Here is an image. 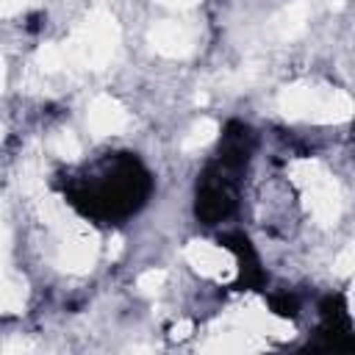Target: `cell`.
I'll use <instances>...</instances> for the list:
<instances>
[{
	"label": "cell",
	"mask_w": 355,
	"mask_h": 355,
	"mask_svg": "<svg viewBox=\"0 0 355 355\" xmlns=\"http://www.w3.org/2000/svg\"><path fill=\"white\" fill-rule=\"evenodd\" d=\"M67 55V72H94L108 67L119 47V22L111 11L94 8L86 19L72 31L67 42H61Z\"/></svg>",
	"instance_id": "obj_1"
},
{
	"label": "cell",
	"mask_w": 355,
	"mask_h": 355,
	"mask_svg": "<svg viewBox=\"0 0 355 355\" xmlns=\"http://www.w3.org/2000/svg\"><path fill=\"white\" fill-rule=\"evenodd\" d=\"M277 108L286 119L338 125L355 114V100L336 86L322 83H288L277 94Z\"/></svg>",
	"instance_id": "obj_2"
},
{
	"label": "cell",
	"mask_w": 355,
	"mask_h": 355,
	"mask_svg": "<svg viewBox=\"0 0 355 355\" xmlns=\"http://www.w3.org/2000/svg\"><path fill=\"white\" fill-rule=\"evenodd\" d=\"M288 175L294 180V186L302 194V202L308 208V214L313 216V222L330 227L338 222L341 216V189L336 183V178L324 169V164H319L316 158H297L288 166Z\"/></svg>",
	"instance_id": "obj_3"
},
{
	"label": "cell",
	"mask_w": 355,
	"mask_h": 355,
	"mask_svg": "<svg viewBox=\"0 0 355 355\" xmlns=\"http://www.w3.org/2000/svg\"><path fill=\"white\" fill-rule=\"evenodd\" d=\"M58 252H55V266L61 272H69V275H86L94 261H97V252H100V239L97 233L83 225L67 236H58Z\"/></svg>",
	"instance_id": "obj_4"
},
{
	"label": "cell",
	"mask_w": 355,
	"mask_h": 355,
	"mask_svg": "<svg viewBox=\"0 0 355 355\" xmlns=\"http://www.w3.org/2000/svg\"><path fill=\"white\" fill-rule=\"evenodd\" d=\"M183 255H186L189 266H191L197 275L208 277V280L227 283V280H233V277L239 275V263H236V258H233L225 247H219V244H214V241L194 239V241L186 244Z\"/></svg>",
	"instance_id": "obj_5"
},
{
	"label": "cell",
	"mask_w": 355,
	"mask_h": 355,
	"mask_svg": "<svg viewBox=\"0 0 355 355\" xmlns=\"http://www.w3.org/2000/svg\"><path fill=\"white\" fill-rule=\"evenodd\" d=\"M86 125L92 133L97 136H116V133H125L130 128V114L125 111V105L111 97V94H97L92 103H89V111H86Z\"/></svg>",
	"instance_id": "obj_6"
},
{
	"label": "cell",
	"mask_w": 355,
	"mask_h": 355,
	"mask_svg": "<svg viewBox=\"0 0 355 355\" xmlns=\"http://www.w3.org/2000/svg\"><path fill=\"white\" fill-rule=\"evenodd\" d=\"M150 47L164 58H186L194 50V31L186 22L164 19L150 28Z\"/></svg>",
	"instance_id": "obj_7"
},
{
	"label": "cell",
	"mask_w": 355,
	"mask_h": 355,
	"mask_svg": "<svg viewBox=\"0 0 355 355\" xmlns=\"http://www.w3.org/2000/svg\"><path fill=\"white\" fill-rule=\"evenodd\" d=\"M308 17H311V8L308 3L297 0V3H288L286 8H280L272 19V31L277 39H297L305 25H308Z\"/></svg>",
	"instance_id": "obj_8"
},
{
	"label": "cell",
	"mask_w": 355,
	"mask_h": 355,
	"mask_svg": "<svg viewBox=\"0 0 355 355\" xmlns=\"http://www.w3.org/2000/svg\"><path fill=\"white\" fill-rule=\"evenodd\" d=\"M28 300V286L19 275L11 272V266L6 263L3 269V280H0V311L3 313H19L25 308Z\"/></svg>",
	"instance_id": "obj_9"
},
{
	"label": "cell",
	"mask_w": 355,
	"mask_h": 355,
	"mask_svg": "<svg viewBox=\"0 0 355 355\" xmlns=\"http://www.w3.org/2000/svg\"><path fill=\"white\" fill-rule=\"evenodd\" d=\"M33 67H36V72H42L44 78H47V75L67 72V55H64L61 42L42 44V47L36 50V55H33Z\"/></svg>",
	"instance_id": "obj_10"
},
{
	"label": "cell",
	"mask_w": 355,
	"mask_h": 355,
	"mask_svg": "<svg viewBox=\"0 0 355 355\" xmlns=\"http://www.w3.org/2000/svg\"><path fill=\"white\" fill-rule=\"evenodd\" d=\"M216 122L211 119V116H200L191 128H189V133L183 136V141H180V147H183V153H197V150H202L205 144H211L214 139H216Z\"/></svg>",
	"instance_id": "obj_11"
},
{
	"label": "cell",
	"mask_w": 355,
	"mask_h": 355,
	"mask_svg": "<svg viewBox=\"0 0 355 355\" xmlns=\"http://www.w3.org/2000/svg\"><path fill=\"white\" fill-rule=\"evenodd\" d=\"M17 183H19V191H25V194H31V197H42L44 178H42V164H39V158H25V161H22L19 175H17Z\"/></svg>",
	"instance_id": "obj_12"
},
{
	"label": "cell",
	"mask_w": 355,
	"mask_h": 355,
	"mask_svg": "<svg viewBox=\"0 0 355 355\" xmlns=\"http://www.w3.org/2000/svg\"><path fill=\"white\" fill-rule=\"evenodd\" d=\"M50 150L64 161H78L80 158V141H78V136L72 130H58L50 139Z\"/></svg>",
	"instance_id": "obj_13"
},
{
	"label": "cell",
	"mask_w": 355,
	"mask_h": 355,
	"mask_svg": "<svg viewBox=\"0 0 355 355\" xmlns=\"http://www.w3.org/2000/svg\"><path fill=\"white\" fill-rule=\"evenodd\" d=\"M166 283V272L164 269H147L136 277V288L144 294V297H155Z\"/></svg>",
	"instance_id": "obj_14"
},
{
	"label": "cell",
	"mask_w": 355,
	"mask_h": 355,
	"mask_svg": "<svg viewBox=\"0 0 355 355\" xmlns=\"http://www.w3.org/2000/svg\"><path fill=\"white\" fill-rule=\"evenodd\" d=\"M336 272H338V275H355V241L347 244V247L338 252V258H336Z\"/></svg>",
	"instance_id": "obj_15"
},
{
	"label": "cell",
	"mask_w": 355,
	"mask_h": 355,
	"mask_svg": "<svg viewBox=\"0 0 355 355\" xmlns=\"http://www.w3.org/2000/svg\"><path fill=\"white\" fill-rule=\"evenodd\" d=\"M28 3H31V0H0V11H3L6 17H11V14L22 11Z\"/></svg>",
	"instance_id": "obj_16"
},
{
	"label": "cell",
	"mask_w": 355,
	"mask_h": 355,
	"mask_svg": "<svg viewBox=\"0 0 355 355\" xmlns=\"http://www.w3.org/2000/svg\"><path fill=\"white\" fill-rule=\"evenodd\" d=\"M122 250H125V241H122V236H111V241H108V250H105V255H108L111 261H116V258L122 255Z\"/></svg>",
	"instance_id": "obj_17"
},
{
	"label": "cell",
	"mask_w": 355,
	"mask_h": 355,
	"mask_svg": "<svg viewBox=\"0 0 355 355\" xmlns=\"http://www.w3.org/2000/svg\"><path fill=\"white\" fill-rule=\"evenodd\" d=\"M158 3L166 8H191V6H200L202 0H158Z\"/></svg>",
	"instance_id": "obj_18"
},
{
	"label": "cell",
	"mask_w": 355,
	"mask_h": 355,
	"mask_svg": "<svg viewBox=\"0 0 355 355\" xmlns=\"http://www.w3.org/2000/svg\"><path fill=\"white\" fill-rule=\"evenodd\" d=\"M189 333H191V322H186V319L172 327V338H186Z\"/></svg>",
	"instance_id": "obj_19"
},
{
	"label": "cell",
	"mask_w": 355,
	"mask_h": 355,
	"mask_svg": "<svg viewBox=\"0 0 355 355\" xmlns=\"http://www.w3.org/2000/svg\"><path fill=\"white\" fill-rule=\"evenodd\" d=\"M327 3H330V8H333V11H338V8H344V3H347V0H327Z\"/></svg>",
	"instance_id": "obj_20"
}]
</instances>
